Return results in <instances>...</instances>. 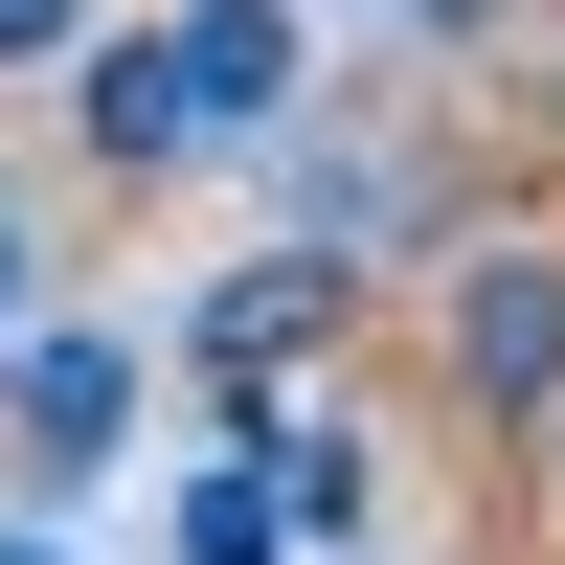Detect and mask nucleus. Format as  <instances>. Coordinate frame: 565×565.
Instances as JSON below:
<instances>
[{"instance_id": "2", "label": "nucleus", "mask_w": 565, "mask_h": 565, "mask_svg": "<svg viewBox=\"0 0 565 565\" xmlns=\"http://www.w3.org/2000/svg\"><path fill=\"white\" fill-rule=\"evenodd\" d=\"M0 430H23L45 498H68L90 452L136 430V340H114V317H0Z\"/></svg>"}, {"instance_id": "10", "label": "nucleus", "mask_w": 565, "mask_h": 565, "mask_svg": "<svg viewBox=\"0 0 565 565\" xmlns=\"http://www.w3.org/2000/svg\"><path fill=\"white\" fill-rule=\"evenodd\" d=\"M0 565H68V543H45V521H0Z\"/></svg>"}, {"instance_id": "1", "label": "nucleus", "mask_w": 565, "mask_h": 565, "mask_svg": "<svg viewBox=\"0 0 565 565\" xmlns=\"http://www.w3.org/2000/svg\"><path fill=\"white\" fill-rule=\"evenodd\" d=\"M340 317H362V249H317V226H295V249L204 271V317H181V362H204V407H226V430L271 452V362H317Z\"/></svg>"}, {"instance_id": "6", "label": "nucleus", "mask_w": 565, "mask_h": 565, "mask_svg": "<svg viewBox=\"0 0 565 565\" xmlns=\"http://www.w3.org/2000/svg\"><path fill=\"white\" fill-rule=\"evenodd\" d=\"M181 565H295V498H271V452H249V430L181 476Z\"/></svg>"}, {"instance_id": "5", "label": "nucleus", "mask_w": 565, "mask_h": 565, "mask_svg": "<svg viewBox=\"0 0 565 565\" xmlns=\"http://www.w3.org/2000/svg\"><path fill=\"white\" fill-rule=\"evenodd\" d=\"M68 114H90V159H114V181H159V159H204V136H181V68H159V23H136V45L90 23V45H68Z\"/></svg>"}, {"instance_id": "7", "label": "nucleus", "mask_w": 565, "mask_h": 565, "mask_svg": "<svg viewBox=\"0 0 565 565\" xmlns=\"http://www.w3.org/2000/svg\"><path fill=\"white\" fill-rule=\"evenodd\" d=\"M90 45V0H0V68H68Z\"/></svg>"}, {"instance_id": "9", "label": "nucleus", "mask_w": 565, "mask_h": 565, "mask_svg": "<svg viewBox=\"0 0 565 565\" xmlns=\"http://www.w3.org/2000/svg\"><path fill=\"white\" fill-rule=\"evenodd\" d=\"M23 249H45V204H23V181H0V317H23Z\"/></svg>"}, {"instance_id": "3", "label": "nucleus", "mask_w": 565, "mask_h": 565, "mask_svg": "<svg viewBox=\"0 0 565 565\" xmlns=\"http://www.w3.org/2000/svg\"><path fill=\"white\" fill-rule=\"evenodd\" d=\"M159 68H181V136H295L317 0H181V23H159Z\"/></svg>"}, {"instance_id": "8", "label": "nucleus", "mask_w": 565, "mask_h": 565, "mask_svg": "<svg viewBox=\"0 0 565 565\" xmlns=\"http://www.w3.org/2000/svg\"><path fill=\"white\" fill-rule=\"evenodd\" d=\"M385 23H407V45H498V0H385Z\"/></svg>"}, {"instance_id": "4", "label": "nucleus", "mask_w": 565, "mask_h": 565, "mask_svg": "<svg viewBox=\"0 0 565 565\" xmlns=\"http://www.w3.org/2000/svg\"><path fill=\"white\" fill-rule=\"evenodd\" d=\"M452 385L521 430V407H565V249H476L452 271Z\"/></svg>"}]
</instances>
